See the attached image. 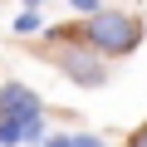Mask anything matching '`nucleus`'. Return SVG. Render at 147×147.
<instances>
[{"label": "nucleus", "mask_w": 147, "mask_h": 147, "mask_svg": "<svg viewBox=\"0 0 147 147\" xmlns=\"http://www.w3.org/2000/svg\"><path fill=\"white\" fill-rule=\"evenodd\" d=\"M84 39H88L98 54H132L137 39H142V25H137L127 10H93L88 25H84Z\"/></svg>", "instance_id": "nucleus-1"}, {"label": "nucleus", "mask_w": 147, "mask_h": 147, "mask_svg": "<svg viewBox=\"0 0 147 147\" xmlns=\"http://www.w3.org/2000/svg\"><path fill=\"white\" fill-rule=\"evenodd\" d=\"M54 59H59V69L69 74V79H74V84H84V88H103V79H108V69H103L98 49H79V44H59V49H54Z\"/></svg>", "instance_id": "nucleus-2"}, {"label": "nucleus", "mask_w": 147, "mask_h": 147, "mask_svg": "<svg viewBox=\"0 0 147 147\" xmlns=\"http://www.w3.org/2000/svg\"><path fill=\"white\" fill-rule=\"evenodd\" d=\"M0 118H39V93L25 84H5L0 88Z\"/></svg>", "instance_id": "nucleus-3"}, {"label": "nucleus", "mask_w": 147, "mask_h": 147, "mask_svg": "<svg viewBox=\"0 0 147 147\" xmlns=\"http://www.w3.org/2000/svg\"><path fill=\"white\" fill-rule=\"evenodd\" d=\"M20 127H25V118H0V147H15Z\"/></svg>", "instance_id": "nucleus-4"}, {"label": "nucleus", "mask_w": 147, "mask_h": 147, "mask_svg": "<svg viewBox=\"0 0 147 147\" xmlns=\"http://www.w3.org/2000/svg\"><path fill=\"white\" fill-rule=\"evenodd\" d=\"M20 142H44V118H25V127H20Z\"/></svg>", "instance_id": "nucleus-5"}, {"label": "nucleus", "mask_w": 147, "mask_h": 147, "mask_svg": "<svg viewBox=\"0 0 147 147\" xmlns=\"http://www.w3.org/2000/svg\"><path fill=\"white\" fill-rule=\"evenodd\" d=\"M15 30H20V34H30V30H39V10H25V15L15 20Z\"/></svg>", "instance_id": "nucleus-6"}, {"label": "nucleus", "mask_w": 147, "mask_h": 147, "mask_svg": "<svg viewBox=\"0 0 147 147\" xmlns=\"http://www.w3.org/2000/svg\"><path fill=\"white\" fill-rule=\"evenodd\" d=\"M69 5H74V10H88V15H93V10H98V0H69Z\"/></svg>", "instance_id": "nucleus-7"}, {"label": "nucleus", "mask_w": 147, "mask_h": 147, "mask_svg": "<svg viewBox=\"0 0 147 147\" xmlns=\"http://www.w3.org/2000/svg\"><path fill=\"white\" fill-rule=\"evenodd\" d=\"M69 142H74V147H103L98 137H69Z\"/></svg>", "instance_id": "nucleus-8"}, {"label": "nucleus", "mask_w": 147, "mask_h": 147, "mask_svg": "<svg viewBox=\"0 0 147 147\" xmlns=\"http://www.w3.org/2000/svg\"><path fill=\"white\" fill-rule=\"evenodd\" d=\"M44 147H74V142H69V137H54V142H44Z\"/></svg>", "instance_id": "nucleus-9"}, {"label": "nucleus", "mask_w": 147, "mask_h": 147, "mask_svg": "<svg viewBox=\"0 0 147 147\" xmlns=\"http://www.w3.org/2000/svg\"><path fill=\"white\" fill-rule=\"evenodd\" d=\"M132 147H147V127H142V132H137V137H132Z\"/></svg>", "instance_id": "nucleus-10"}]
</instances>
